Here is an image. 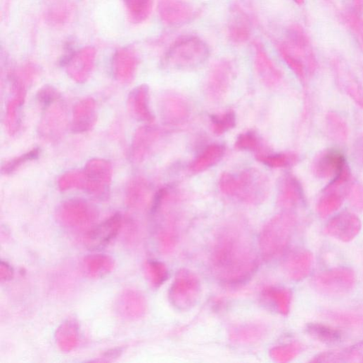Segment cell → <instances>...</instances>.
Listing matches in <instances>:
<instances>
[{
  "mask_svg": "<svg viewBox=\"0 0 363 363\" xmlns=\"http://www.w3.org/2000/svg\"><path fill=\"white\" fill-rule=\"evenodd\" d=\"M255 50V61L257 70L264 77L272 78L278 75V70L268 56L265 47L259 42L253 44Z\"/></svg>",
  "mask_w": 363,
  "mask_h": 363,
  "instance_id": "cell-21",
  "label": "cell"
},
{
  "mask_svg": "<svg viewBox=\"0 0 363 363\" xmlns=\"http://www.w3.org/2000/svg\"><path fill=\"white\" fill-rule=\"evenodd\" d=\"M210 56L207 43L198 37L188 35L178 38L165 55L167 65L177 69L197 67L205 62Z\"/></svg>",
  "mask_w": 363,
  "mask_h": 363,
  "instance_id": "cell-2",
  "label": "cell"
},
{
  "mask_svg": "<svg viewBox=\"0 0 363 363\" xmlns=\"http://www.w3.org/2000/svg\"><path fill=\"white\" fill-rule=\"evenodd\" d=\"M295 225L294 219L287 215L270 223L263 230L261 238L263 254L267 257H275L281 254L288 247Z\"/></svg>",
  "mask_w": 363,
  "mask_h": 363,
  "instance_id": "cell-4",
  "label": "cell"
},
{
  "mask_svg": "<svg viewBox=\"0 0 363 363\" xmlns=\"http://www.w3.org/2000/svg\"><path fill=\"white\" fill-rule=\"evenodd\" d=\"M229 40L236 44H242L249 40L251 28L247 16L241 11H236L229 24Z\"/></svg>",
  "mask_w": 363,
  "mask_h": 363,
  "instance_id": "cell-18",
  "label": "cell"
},
{
  "mask_svg": "<svg viewBox=\"0 0 363 363\" xmlns=\"http://www.w3.org/2000/svg\"><path fill=\"white\" fill-rule=\"evenodd\" d=\"M313 362H363V341L344 350L322 352Z\"/></svg>",
  "mask_w": 363,
  "mask_h": 363,
  "instance_id": "cell-16",
  "label": "cell"
},
{
  "mask_svg": "<svg viewBox=\"0 0 363 363\" xmlns=\"http://www.w3.org/2000/svg\"><path fill=\"white\" fill-rule=\"evenodd\" d=\"M302 350V346L297 343L275 348L272 354L280 362H288L295 358Z\"/></svg>",
  "mask_w": 363,
  "mask_h": 363,
  "instance_id": "cell-25",
  "label": "cell"
},
{
  "mask_svg": "<svg viewBox=\"0 0 363 363\" xmlns=\"http://www.w3.org/2000/svg\"><path fill=\"white\" fill-rule=\"evenodd\" d=\"M159 8L163 22L174 27L191 23L198 13L195 6L186 0H161Z\"/></svg>",
  "mask_w": 363,
  "mask_h": 363,
  "instance_id": "cell-8",
  "label": "cell"
},
{
  "mask_svg": "<svg viewBox=\"0 0 363 363\" xmlns=\"http://www.w3.org/2000/svg\"><path fill=\"white\" fill-rule=\"evenodd\" d=\"M315 290L329 296H340L349 293L355 286V272L348 267H338L324 270L316 275L312 281Z\"/></svg>",
  "mask_w": 363,
  "mask_h": 363,
  "instance_id": "cell-3",
  "label": "cell"
},
{
  "mask_svg": "<svg viewBox=\"0 0 363 363\" xmlns=\"http://www.w3.org/2000/svg\"><path fill=\"white\" fill-rule=\"evenodd\" d=\"M58 184L63 191L80 190L96 196V189L84 170L65 172L59 178Z\"/></svg>",
  "mask_w": 363,
  "mask_h": 363,
  "instance_id": "cell-17",
  "label": "cell"
},
{
  "mask_svg": "<svg viewBox=\"0 0 363 363\" xmlns=\"http://www.w3.org/2000/svg\"><path fill=\"white\" fill-rule=\"evenodd\" d=\"M147 185L142 178H133L126 190V201L129 206L136 208L143 204L147 193Z\"/></svg>",
  "mask_w": 363,
  "mask_h": 363,
  "instance_id": "cell-22",
  "label": "cell"
},
{
  "mask_svg": "<svg viewBox=\"0 0 363 363\" xmlns=\"http://www.w3.org/2000/svg\"><path fill=\"white\" fill-rule=\"evenodd\" d=\"M148 272L152 284L155 286L161 285L166 280L167 270L161 263L153 261L149 262Z\"/></svg>",
  "mask_w": 363,
  "mask_h": 363,
  "instance_id": "cell-27",
  "label": "cell"
},
{
  "mask_svg": "<svg viewBox=\"0 0 363 363\" xmlns=\"http://www.w3.org/2000/svg\"><path fill=\"white\" fill-rule=\"evenodd\" d=\"M66 126V109L59 101L46 108L38 128L39 134L46 141L55 142L62 138Z\"/></svg>",
  "mask_w": 363,
  "mask_h": 363,
  "instance_id": "cell-6",
  "label": "cell"
},
{
  "mask_svg": "<svg viewBox=\"0 0 363 363\" xmlns=\"http://www.w3.org/2000/svg\"><path fill=\"white\" fill-rule=\"evenodd\" d=\"M98 121L97 105L94 99L84 98L73 109L71 129L75 133L83 134L92 129Z\"/></svg>",
  "mask_w": 363,
  "mask_h": 363,
  "instance_id": "cell-13",
  "label": "cell"
},
{
  "mask_svg": "<svg viewBox=\"0 0 363 363\" xmlns=\"http://www.w3.org/2000/svg\"><path fill=\"white\" fill-rule=\"evenodd\" d=\"M307 331L312 338L326 344L338 343L342 338L339 331L321 324H310Z\"/></svg>",
  "mask_w": 363,
  "mask_h": 363,
  "instance_id": "cell-20",
  "label": "cell"
},
{
  "mask_svg": "<svg viewBox=\"0 0 363 363\" xmlns=\"http://www.w3.org/2000/svg\"><path fill=\"white\" fill-rule=\"evenodd\" d=\"M246 230H223L212 253L218 277L228 284L248 279L256 267L254 250Z\"/></svg>",
  "mask_w": 363,
  "mask_h": 363,
  "instance_id": "cell-1",
  "label": "cell"
},
{
  "mask_svg": "<svg viewBox=\"0 0 363 363\" xmlns=\"http://www.w3.org/2000/svg\"><path fill=\"white\" fill-rule=\"evenodd\" d=\"M214 122L219 129H227L234 123V117L229 114L222 119L214 118Z\"/></svg>",
  "mask_w": 363,
  "mask_h": 363,
  "instance_id": "cell-28",
  "label": "cell"
},
{
  "mask_svg": "<svg viewBox=\"0 0 363 363\" xmlns=\"http://www.w3.org/2000/svg\"><path fill=\"white\" fill-rule=\"evenodd\" d=\"M154 134L149 127H141L136 132L131 146L133 161L138 163L144 159L153 139Z\"/></svg>",
  "mask_w": 363,
  "mask_h": 363,
  "instance_id": "cell-19",
  "label": "cell"
},
{
  "mask_svg": "<svg viewBox=\"0 0 363 363\" xmlns=\"http://www.w3.org/2000/svg\"><path fill=\"white\" fill-rule=\"evenodd\" d=\"M84 170L94 185L97 196H106L113 180V170L111 163L104 159L94 158L87 163Z\"/></svg>",
  "mask_w": 363,
  "mask_h": 363,
  "instance_id": "cell-11",
  "label": "cell"
},
{
  "mask_svg": "<svg viewBox=\"0 0 363 363\" xmlns=\"http://www.w3.org/2000/svg\"><path fill=\"white\" fill-rule=\"evenodd\" d=\"M200 285L196 276L189 272H179L171 289L172 302L178 308L186 309L196 302Z\"/></svg>",
  "mask_w": 363,
  "mask_h": 363,
  "instance_id": "cell-7",
  "label": "cell"
},
{
  "mask_svg": "<svg viewBox=\"0 0 363 363\" xmlns=\"http://www.w3.org/2000/svg\"><path fill=\"white\" fill-rule=\"evenodd\" d=\"M60 99L58 91L53 87L45 86L39 89L37 94V101L44 108H46Z\"/></svg>",
  "mask_w": 363,
  "mask_h": 363,
  "instance_id": "cell-26",
  "label": "cell"
},
{
  "mask_svg": "<svg viewBox=\"0 0 363 363\" xmlns=\"http://www.w3.org/2000/svg\"><path fill=\"white\" fill-rule=\"evenodd\" d=\"M97 210L87 202L72 199L63 203L57 210L60 221L69 227L87 226L98 219Z\"/></svg>",
  "mask_w": 363,
  "mask_h": 363,
  "instance_id": "cell-5",
  "label": "cell"
},
{
  "mask_svg": "<svg viewBox=\"0 0 363 363\" xmlns=\"http://www.w3.org/2000/svg\"><path fill=\"white\" fill-rule=\"evenodd\" d=\"M271 298L279 312L286 314L288 313L291 303V293L286 289H272L269 290L266 294Z\"/></svg>",
  "mask_w": 363,
  "mask_h": 363,
  "instance_id": "cell-24",
  "label": "cell"
},
{
  "mask_svg": "<svg viewBox=\"0 0 363 363\" xmlns=\"http://www.w3.org/2000/svg\"><path fill=\"white\" fill-rule=\"evenodd\" d=\"M127 108L130 115L138 120L151 122L153 117L148 106V88L140 85L129 94Z\"/></svg>",
  "mask_w": 363,
  "mask_h": 363,
  "instance_id": "cell-14",
  "label": "cell"
},
{
  "mask_svg": "<svg viewBox=\"0 0 363 363\" xmlns=\"http://www.w3.org/2000/svg\"><path fill=\"white\" fill-rule=\"evenodd\" d=\"M313 265V255L307 250H297L291 253L286 262V268L290 278L299 281L310 274Z\"/></svg>",
  "mask_w": 363,
  "mask_h": 363,
  "instance_id": "cell-15",
  "label": "cell"
},
{
  "mask_svg": "<svg viewBox=\"0 0 363 363\" xmlns=\"http://www.w3.org/2000/svg\"><path fill=\"white\" fill-rule=\"evenodd\" d=\"M122 224V215H113L96 227L91 229L84 237V243L91 250H101L107 246L118 234Z\"/></svg>",
  "mask_w": 363,
  "mask_h": 363,
  "instance_id": "cell-9",
  "label": "cell"
},
{
  "mask_svg": "<svg viewBox=\"0 0 363 363\" xmlns=\"http://www.w3.org/2000/svg\"><path fill=\"white\" fill-rule=\"evenodd\" d=\"M13 90L14 96L8 104L6 114V126L11 135H15L19 132L22 123V111L27 96L24 81L15 79L13 82Z\"/></svg>",
  "mask_w": 363,
  "mask_h": 363,
  "instance_id": "cell-12",
  "label": "cell"
},
{
  "mask_svg": "<svg viewBox=\"0 0 363 363\" xmlns=\"http://www.w3.org/2000/svg\"><path fill=\"white\" fill-rule=\"evenodd\" d=\"M39 148H33L21 155L7 160L2 166L3 174H11L13 173L25 163L37 159L39 157Z\"/></svg>",
  "mask_w": 363,
  "mask_h": 363,
  "instance_id": "cell-23",
  "label": "cell"
},
{
  "mask_svg": "<svg viewBox=\"0 0 363 363\" xmlns=\"http://www.w3.org/2000/svg\"><path fill=\"white\" fill-rule=\"evenodd\" d=\"M359 218L350 212H342L331 219L326 226V234L340 241H352L361 230Z\"/></svg>",
  "mask_w": 363,
  "mask_h": 363,
  "instance_id": "cell-10",
  "label": "cell"
}]
</instances>
